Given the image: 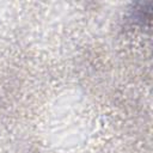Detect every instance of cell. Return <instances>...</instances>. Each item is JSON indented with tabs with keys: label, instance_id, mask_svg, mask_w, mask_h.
Returning <instances> with one entry per match:
<instances>
[{
	"label": "cell",
	"instance_id": "6da1fadb",
	"mask_svg": "<svg viewBox=\"0 0 153 153\" xmlns=\"http://www.w3.org/2000/svg\"><path fill=\"white\" fill-rule=\"evenodd\" d=\"M151 2L147 4H136L134 6V10L131 11V19L135 24L145 25V22H149L151 18V8L147 7Z\"/></svg>",
	"mask_w": 153,
	"mask_h": 153
}]
</instances>
